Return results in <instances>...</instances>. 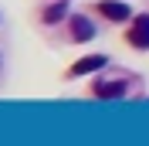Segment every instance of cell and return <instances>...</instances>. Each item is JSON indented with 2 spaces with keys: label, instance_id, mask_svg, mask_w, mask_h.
Here are the masks:
<instances>
[{
  "label": "cell",
  "instance_id": "obj_2",
  "mask_svg": "<svg viewBox=\"0 0 149 146\" xmlns=\"http://www.w3.org/2000/svg\"><path fill=\"white\" fill-rule=\"evenodd\" d=\"M98 14H105L109 20H125L129 17V7H125L122 0H102V4H98Z\"/></svg>",
  "mask_w": 149,
  "mask_h": 146
},
{
  "label": "cell",
  "instance_id": "obj_1",
  "mask_svg": "<svg viewBox=\"0 0 149 146\" xmlns=\"http://www.w3.org/2000/svg\"><path fill=\"white\" fill-rule=\"evenodd\" d=\"M129 44L132 48H149V14H139L136 24L129 31Z\"/></svg>",
  "mask_w": 149,
  "mask_h": 146
},
{
  "label": "cell",
  "instance_id": "obj_5",
  "mask_svg": "<svg viewBox=\"0 0 149 146\" xmlns=\"http://www.w3.org/2000/svg\"><path fill=\"white\" fill-rule=\"evenodd\" d=\"M122 92H125L122 82H102L98 88H95V95H98V99H115V95H122Z\"/></svg>",
  "mask_w": 149,
  "mask_h": 146
},
{
  "label": "cell",
  "instance_id": "obj_4",
  "mask_svg": "<svg viewBox=\"0 0 149 146\" xmlns=\"http://www.w3.org/2000/svg\"><path fill=\"white\" fill-rule=\"evenodd\" d=\"M95 68H105V58L102 55H88V58H81V61H74L71 65V75H88V72H95Z\"/></svg>",
  "mask_w": 149,
  "mask_h": 146
},
{
  "label": "cell",
  "instance_id": "obj_6",
  "mask_svg": "<svg viewBox=\"0 0 149 146\" xmlns=\"http://www.w3.org/2000/svg\"><path fill=\"white\" fill-rule=\"evenodd\" d=\"M61 17H65V4H51V7L44 10V20H47V24H58Z\"/></svg>",
  "mask_w": 149,
  "mask_h": 146
},
{
  "label": "cell",
  "instance_id": "obj_3",
  "mask_svg": "<svg viewBox=\"0 0 149 146\" xmlns=\"http://www.w3.org/2000/svg\"><path fill=\"white\" fill-rule=\"evenodd\" d=\"M71 34H74V41H92V37H95L92 20H88V17H71Z\"/></svg>",
  "mask_w": 149,
  "mask_h": 146
}]
</instances>
